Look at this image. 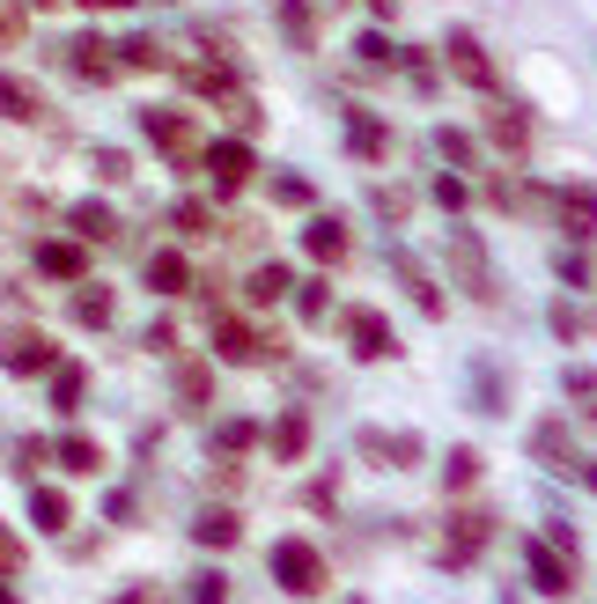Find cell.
<instances>
[{"label": "cell", "instance_id": "6da1fadb", "mask_svg": "<svg viewBox=\"0 0 597 604\" xmlns=\"http://www.w3.org/2000/svg\"><path fill=\"white\" fill-rule=\"evenodd\" d=\"M266 568H274L280 590H296V597H318L324 590V560H318V546H302V538H280L274 553H266Z\"/></svg>", "mask_w": 597, "mask_h": 604}, {"label": "cell", "instance_id": "7a4b0ae2", "mask_svg": "<svg viewBox=\"0 0 597 604\" xmlns=\"http://www.w3.org/2000/svg\"><path fill=\"white\" fill-rule=\"evenodd\" d=\"M0 369H8V376H37V369H59V347H52L45 332H8V347H0Z\"/></svg>", "mask_w": 597, "mask_h": 604}, {"label": "cell", "instance_id": "3957f363", "mask_svg": "<svg viewBox=\"0 0 597 604\" xmlns=\"http://www.w3.org/2000/svg\"><path fill=\"white\" fill-rule=\"evenodd\" d=\"M347 339H354V354H362V362H384V354L398 347L391 325H384L376 310H347Z\"/></svg>", "mask_w": 597, "mask_h": 604}, {"label": "cell", "instance_id": "277c9868", "mask_svg": "<svg viewBox=\"0 0 597 604\" xmlns=\"http://www.w3.org/2000/svg\"><path fill=\"white\" fill-rule=\"evenodd\" d=\"M531 582L546 597H568L575 590V560H561V546H531Z\"/></svg>", "mask_w": 597, "mask_h": 604}, {"label": "cell", "instance_id": "5b68a950", "mask_svg": "<svg viewBox=\"0 0 597 604\" xmlns=\"http://www.w3.org/2000/svg\"><path fill=\"white\" fill-rule=\"evenodd\" d=\"M362 458H376L384 472H398V464L421 458V442H413V436H384V428H369V436H362Z\"/></svg>", "mask_w": 597, "mask_h": 604}, {"label": "cell", "instance_id": "8992f818", "mask_svg": "<svg viewBox=\"0 0 597 604\" xmlns=\"http://www.w3.org/2000/svg\"><path fill=\"white\" fill-rule=\"evenodd\" d=\"M207 169H214V185H222V193H236V185L251 177V147H236V141L207 147Z\"/></svg>", "mask_w": 597, "mask_h": 604}, {"label": "cell", "instance_id": "52a82bcc", "mask_svg": "<svg viewBox=\"0 0 597 604\" xmlns=\"http://www.w3.org/2000/svg\"><path fill=\"white\" fill-rule=\"evenodd\" d=\"M450 524H457V531H450V560H473L479 546H487V531H495V516H450Z\"/></svg>", "mask_w": 597, "mask_h": 604}, {"label": "cell", "instance_id": "ba28073f", "mask_svg": "<svg viewBox=\"0 0 597 604\" xmlns=\"http://www.w3.org/2000/svg\"><path fill=\"white\" fill-rule=\"evenodd\" d=\"M214 354H222V362H258L266 347H258V339H251L236 317H222V325H214Z\"/></svg>", "mask_w": 597, "mask_h": 604}, {"label": "cell", "instance_id": "9c48e42d", "mask_svg": "<svg viewBox=\"0 0 597 604\" xmlns=\"http://www.w3.org/2000/svg\"><path fill=\"white\" fill-rule=\"evenodd\" d=\"M45 103H37V89L30 81H15V74H0V119H37Z\"/></svg>", "mask_w": 597, "mask_h": 604}, {"label": "cell", "instance_id": "30bf717a", "mask_svg": "<svg viewBox=\"0 0 597 604\" xmlns=\"http://www.w3.org/2000/svg\"><path fill=\"white\" fill-rule=\"evenodd\" d=\"M30 516H37V531H67V516H75V508H67L59 486H37V494H30Z\"/></svg>", "mask_w": 597, "mask_h": 604}, {"label": "cell", "instance_id": "8fae6325", "mask_svg": "<svg viewBox=\"0 0 597 604\" xmlns=\"http://www.w3.org/2000/svg\"><path fill=\"white\" fill-rule=\"evenodd\" d=\"M192 538H199V546H214V553H222V546H236V516H229V508H207V516L192 524Z\"/></svg>", "mask_w": 597, "mask_h": 604}, {"label": "cell", "instance_id": "7c38bea8", "mask_svg": "<svg viewBox=\"0 0 597 604\" xmlns=\"http://www.w3.org/2000/svg\"><path fill=\"white\" fill-rule=\"evenodd\" d=\"M37 273H52V281H81V251L75 243H45V251H37Z\"/></svg>", "mask_w": 597, "mask_h": 604}, {"label": "cell", "instance_id": "4fadbf2b", "mask_svg": "<svg viewBox=\"0 0 597 604\" xmlns=\"http://www.w3.org/2000/svg\"><path fill=\"white\" fill-rule=\"evenodd\" d=\"M185 281H192V273H185V259H177V251H155V259H148V288L177 295V288H185Z\"/></svg>", "mask_w": 597, "mask_h": 604}, {"label": "cell", "instance_id": "5bb4252c", "mask_svg": "<svg viewBox=\"0 0 597 604\" xmlns=\"http://www.w3.org/2000/svg\"><path fill=\"white\" fill-rule=\"evenodd\" d=\"M302 442H310V420H302V413H280V428H274V458H302Z\"/></svg>", "mask_w": 597, "mask_h": 604}, {"label": "cell", "instance_id": "9a60e30c", "mask_svg": "<svg viewBox=\"0 0 597 604\" xmlns=\"http://www.w3.org/2000/svg\"><path fill=\"white\" fill-rule=\"evenodd\" d=\"M539 458H546V472H575V450H568V436H561V428H539Z\"/></svg>", "mask_w": 597, "mask_h": 604}, {"label": "cell", "instance_id": "2e32d148", "mask_svg": "<svg viewBox=\"0 0 597 604\" xmlns=\"http://www.w3.org/2000/svg\"><path fill=\"white\" fill-rule=\"evenodd\" d=\"M59 464H67V472H97L103 450H97L89 436H67V442H59Z\"/></svg>", "mask_w": 597, "mask_h": 604}, {"label": "cell", "instance_id": "e0dca14e", "mask_svg": "<svg viewBox=\"0 0 597 604\" xmlns=\"http://www.w3.org/2000/svg\"><path fill=\"white\" fill-rule=\"evenodd\" d=\"M347 251V229L340 221H310V259H340Z\"/></svg>", "mask_w": 597, "mask_h": 604}, {"label": "cell", "instance_id": "ac0fdd59", "mask_svg": "<svg viewBox=\"0 0 597 604\" xmlns=\"http://www.w3.org/2000/svg\"><path fill=\"white\" fill-rule=\"evenodd\" d=\"M81 391H89V376H81V369H59V376H52V406L75 413V406H81Z\"/></svg>", "mask_w": 597, "mask_h": 604}, {"label": "cell", "instance_id": "d6986e66", "mask_svg": "<svg viewBox=\"0 0 597 604\" xmlns=\"http://www.w3.org/2000/svg\"><path fill=\"white\" fill-rule=\"evenodd\" d=\"M479 480V450H450V464H443V486L457 494V486H473Z\"/></svg>", "mask_w": 597, "mask_h": 604}, {"label": "cell", "instance_id": "ffe728a7", "mask_svg": "<svg viewBox=\"0 0 597 604\" xmlns=\"http://www.w3.org/2000/svg\"><path fill=\"white\" fill-rule=\"evenodd\" d=\"M280 295H288V273H280V266L251 273V303H280Z\"/></svg>", "mask_w": 597, "mask_h": 604}, {"label": "cell", "instance_id": "44dd1931", "mask_svg": "<svg viewBox=\"0 0 597 604\" xmlns=\"http://www.w3.org/2000/svg\"><path fill=\"white\" fill-rule=\"evenodd\" d=\"M75 317H81V325H111V295H103V288H81L75 295Z\"/></svg>", "mask_w": 597, "mask_h": 604}, {"label": "cell", "instance_id": "7402d4cb", "mask_svg": "<svg viewBox=\"0 0 597 604\" xmlns=\"http://www.w3.org/2000/svg\"><path fill=\"white\" fill-rule=\"evenodd\" d=\"M0 575H23V538L0 524Z\"/></svg>", "mask_w": 597, "mask_h": 604}, {"label": "cell", "instance_id": "603a6c76", "mask_svg": "<svg viewBox=\"0 0 597 604\" xmlns=\"http://www.w3.org/2000/svg\"><path fill=\"white\" fill-rule=\"evenodd\" d=\"M568 221H575L568 237H590V221H597V199H590V193H575V199H568Z\"/></svg>", "mask_w": 597, "mask_h": 604}, {"label": "cell", "instance_id": "cb8c5ba5", "mask_svg": "<svg viewBox=\"0 0 597 604\" xmlns=\"http://www.w3.org/2000/svg\"><path fill=\"white\" fill-rule=\"evenodd\" d=\"M450 52H457V67L473 74V81H487V59H479V45H473V37H457V45H450Z\"/></svg>", "mask_w": 597, "mask_h": 604}, {"label": "cell", "instance_id": "d4e9b609", "mask_svg": "<svg viewBox=\"0 0 597 604\" xmlns=\"http://www.w3.org/2000/svg\"><path fill=\"white\" fill-rule=\"evenodd\" d=\"M75 229L81 237H111V215L103 207H75Z\"/></svg>", "mask_w": 597, "mask_h": 604}, {"label": "cell", "instance_id": "484cf974", "mask_svg": "<svg viewBox=\"0 0 597 604\" xmlns=\"http://www.w3.org/2000/svg\"><path fill=\"white\" fill-rule=\"evenodd\" d=\"M561 391H575V398H597V369H561Z\"/></svg>", "mask_w": 597, "mask_h": 604}, {"label": "cell", "instance_id": "4316f807", "mask_svg": "<svg viewBox=\"0 0 597 604\" xmlns=\"http://www.w3.org/2000/svg\"><path fill=\"white\" fill-rule=\"evenodd\" d=\"M192 604H229V582H222V575H199V590H192Z\"/></svg>", "mask_w": 597, "mask_h": 604}, {"label": "cell", "instance_id": "83f0119b", "mask_svg": "<svg viewBox=\"0 0 597 604\" xmlns=\"http://www.w3.org/2000/svg\"><path fill=\"white\" fill-rule=\"evenodd\" d=\"M119 604H163V597H155V590H125Z\"/></svg>", "mask_w": 597, "mask_h": 604}, {"label": "cell", "instance_id": "f1b7e54d", "mask_svg": "<svg viewBox=\"0 0 597 604\" xmlns=\"http://www.w3.org/2000/svg\"><path fill=\"white\" fill-rule=\"evenodd\" d=\"M89 8H125V0H89Z\"/></svg>", "mask_w": 597, "mask_h": 604}, {"label": "cell", "instance_id": "f546056e", "mask_svg": "<svg viewBox=\"0 0 597 604\" xmlns=\"http://www.w3.org/2000/svg\"><path fill=\"white\" fill-rule=\"evenodd\" d=\"M590 420H597V398H590Z\"/></svg>", "mask_w": 597, "mask_h": 604}]
</instances>
